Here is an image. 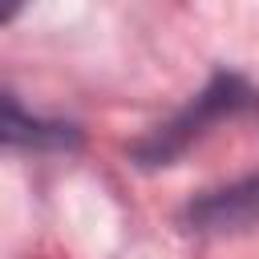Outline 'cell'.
Returning a JSON list of instances; mask_svg holds the SVG:
<instances>
[{"instance_id":"obj_1","label":"cell","mask_w":259,"mask_h":259,"mask_svg":"<svg viewBox=\"0 0 259 259\" xmlns=\"http://www.w3.org/2000/svg\"><path fill=\"white\" fill-rule=\"evenodd\" d=\"M255 101H259L255 89H251L239 73H214L210 85H206L182 113H174L166 125H158V130H150L146 138H138L130 154H134L142 166H170V162H174L178 154H186L214 121L235 117V113L251 109Z\"/></svg>"},{"instance_id":"obj_2","label":"cell","mask_w":259,"mask_h":259,"mask_svg":"<svg viewBox=\"0 0 259 259\" xmlns=\"http://www.w3.org/2000/svg\"><path fill=\"white\" fill-rule=\"evenodd\" d=\"M182 223H186V231H198V235L259 231V174H247V178H239L231 186L198 194L182 210Z\"/></svg>"},{"instance_id":"obj_3","label":"cell","mask_w":259,"mask_h":259,"mask_svg":"<svg viewBox=\"0 0 259 259\" xmlns=\"http://www.w3.org/2000/svg\"><path fill=\"white\" fill-rule=\"evenodd\" d=\"M81 125L61 117H36L28 113L12 93H0V150H24V154H69L81 150Z\"/></svg>"},{"instance_id":"obj_4","label":"cell","mask_w":259,"mask_h":259,"mask_svg":"<svg viewBox=\"0 0 259 259\" xmlns=\"http://www.w3.org/2000/svg\"><path fill=\"white\" fill-rule=\"evenodd\" d=\"M12 16H16V8H0V24H4V20H12Z\"/></svg>"}]
</instances>
